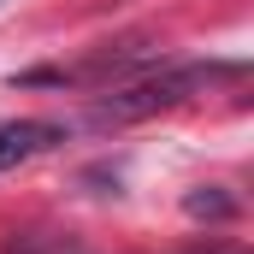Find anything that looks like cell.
Listing matches in <instances>:
<instances>
[{"instance_id": "1", "label": "cell", "mask_w": 254, "mask_h": 254, "mask_svg": "<svg viewBox=\"0 0 254 254\" xmlns=\"http://www.w3.org/2000/svg\"><path fill=\"white\" fill-rule=\"evenodd\" d=\"M219 77H243V65H219V60H190V65H160V71H142V77H130L119 89H107L101 101H95V113H89V125L95 130H113V125H142V119H154V113H166V107H184L195 95H207Z\"/></svg>"}, {"instance_id": "2", "label": "cell", "mask_w": 254, "mask_h": 254, "mask_svg": "<svg viewBox=\"0 0 254 254\" xmlns=\"http://www.w3.org/2000/svg\"><path fill=\"white\" fill-rule=\"evenodd\" d=\"M54 142H65V130L48 125V119H18V125H0V172H12L18 160L42 154V148H54Z\"/></svg>"}, {"instance_id": "3", "label": "cell", "mask_w": 254, "mask_h": 254, "mask_svg": "<svg viewBox=\"0 0 254 254\" xmlns=\"http://www.w3.org/2000/svg\"><path fill=\"white\" fill-rule=\"evenodd\" d=\"M184 207H190V219H231L237 213V201L219 190V184H201V190L184 195Z\"/></svg>"}, {"instance_id": "4", "label": "cell", "mask_w": 254, "mask_h": 254, "mask_svg": "<svg viewBox=\"0 0 254 254\" xmlns=\"http://www.w3.org/2000/svg\"><path fill=\"white\" fill-rule=\"evenodd\" d=\"M6 254H77L71 237H42V231H24V237H12Z\"/></svg>"}, {"instance_id": "5", "label": "cell", "mask_w": 254, "mask_h": 254, "mask_svg": "<svg viewBox=\"0 0 254 254\" xmlns=\"http://www.w3.org/2000/svg\"><path fill=\"white\" fill-rule=\"evenodd\" d=\"M219 254H231V249H219Z\"/></svg>"}]
</instances>
